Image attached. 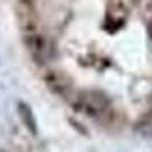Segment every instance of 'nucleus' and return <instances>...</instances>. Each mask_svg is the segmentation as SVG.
Here are the masks:
<instances>
[{
	"instance_id": "nucleus-5",
	"label": "nucleus",
	"mask_w": 152,
	"mask_h": 152,
	"mask_svg": "<svg viewBox=\"0 0 152 152\" xmlns=\"http://www.w3.org/2000/svg\"><path fill=\"white\" fill-rule=\"evenodd\" d=\"M46 81H47V85L56 94H62L64 91H69V88H70V85L66 82V78L58 73H50V76H47Z\"/></svg>"
},
{
	"instance_id": "nucleus-2",
	"label": "nucleus",
	"mask_w": 152,
	"mask_h": 152,
	"mask_svg": "<svg viewBox=\"0 0 152 152\" xmlns=\"http://www.w3.org/2000/svg\"><path fill=\"white\" fill-rule=\"evenodd\" d=\"M126 17H128V11H126L122 0H110V3L107 5V14H105L104 28L110 34L116 32L125 24Z\"/></svg>"
},
{
	"instance_id": "nucleus-4",
	"label": "nucleus",
	"mask_w": 152,
	"mask_h": 152,
	"mask_svg": "<svg viewBox=\"0 0 152 152\" xmlns=\"http://www.w3.org/2000/svg\"><path fill=\"white\" fill-rule=\"evenodd\" d=\"M17 111H18V116L21 119V122L24 123V126L35 135L37 134V120L34 117V113H32V108L28 105V104H24V102H18L17 105Z\"/></svg>"
},
{
	"instance_id": "nucleus-3",
	"label": "nucleus",
	"mask_w": 152,
	"mask_h": 152,
	"mask_svg": "<svg viewBox=\"0 0 152 152\" xmlns=\"http://www.w3.org/2000/svg\"><path fill=\"white\" fill-rule=\"evenodd\" d=\"M26 44L31 50L32 56L37 59V61H43L47 58V53H49V46L44 40V37L41 35H29L26 37Z\"/></svg>"
},
{
	"instance_id": "nucleus-6",
	"label": "nucleus",
	"mask_w": 152,
	"mask_h": 152,
	"mask_svg": "<svg viewBox=\"0 0 152 152\" xmlns=\"http://www.w3.org/2000/svg\"><path fill=\"white\" fill-rule=\"evenodd\" d=\"M138 128L145 135H152V117H145L138 122Z\"/></svg>"
},
{
	"instance_id": "nucleus-1",
	"label": "nucleus",
	"mask_w": 152,
	"mask_h": 152,
	"mask_svg": "<svg viewBox=\"0 0 152 152\" xmlns=\"http://www.w3.org/2000/svg\"><path fill=\"white\" fill-rule=\"evenodd\" d=\"M110 107V99L97 90H87L84 93H81V96L78 97V104L76 108L87 113L88 116H97L99 113L105 111Z\"/></svg>"
},
{
	"instance_id": "nucleus-7",
	"label": "nucleus",
	"mask_w": 152,
	"mask_h": 152,
	"mask_svg": "<svg viewBox=\"0 0 152 152\" xmlns=\"http://www.w3.org/2000/svg\"><path fill=\"white\" fill-rule=\"evenodd\" d=\"M148 32H149V35H151V38H152V21H151V24L148 26Z\"/></svg>"
}]
</instances>
